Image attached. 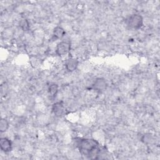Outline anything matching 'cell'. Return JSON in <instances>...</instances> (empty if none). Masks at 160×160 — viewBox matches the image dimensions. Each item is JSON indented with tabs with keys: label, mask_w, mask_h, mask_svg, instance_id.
Masks as SVG:
<instances>
[{
	"label": "cell",
	"mask_w": 160,
	"mask_h": 160,
	"mask_svg": "<svg viewBox=\"0 0 160 160\" xmlns=\"http://www.w3.org/2000/svg\"><path fill=\"white\" fill-rule=\"evenodd\" d=\"M78 147L82 155L89 158L97 156L100 151L99 143L94 139H81L78 142Z\"/></svg>",
	"instance_id": "obj_1"
},
{
	"label": "cell",
	"mask_w": 160,
	"mask_h": 160,
	"mask_svg": "<svg viewBox=\"0 0 160 160\" xmlns=\"http://www.w3.org/2000/svg\"><path fill=\"white\" fill-rule=\"evenodd\" d=\"M127 24L131 29H139L143 24L142 17L139 14H132L127 19Z\"/></svg>",
	"instance_id": "obj_2"
},
{
	"label": "cell",
	"mask_w": 160,
	"mask_h": 160,
	"mask_svg": "<svg viewBox=\"0 0 160 160\" xmlns=\"http://www.w3.org/2000/svg\"><path fill=\"white\" fill-rule=\"evenodd\" d=\"M71 49V44L69 42L61 41L59 42L56 48V52L59 56H62L68 54Z\"/></svg>",
	"instance_id": "obj_3"
},
{
	"label": "cell",
	"mask_w": 160,
	"mask_h": 160,
	"mask_svg": "<svg viewBox=\"0 0 160 160\" xmlns=\"http://www.w3.org/2000/svg\"><path fill=\"white\" fill-rule=\"evenodd\" d=\"M107 88V82L106 80L102 78H97L94 84H92V88L94 90L98 92L104 91Z\"/></svg>",
	"instance_id": "obj_4"
},
{
	"label": "cell",
	"mask_w": 160,
	"mask_h": 160,
	"mask_svg": "<svg viewBox=\"0 0 160 160\" xmlns=\"http://www.w3.org/2000/svg\"><path fill=\"white\" fill-rule=\"evenodd\" d=\"M0 148L2 151L8 152L12 149V142L7 138H1L0 139Z\"/></svg>",
	"instance_id": "obj_5"
},
{
	"label": "cell",
	"mask_w": 160,
	"mask_h": 160,
	"mask_svg": "<svg viewBox=\"0 0 160 160\" xmlns=\"http://www.w3.org/2000/svg\"><path fill=\"white\" fill-rule=\"evenodd\" d=\"M52 111L55 116L58 117L61 116L65 111V108L63 103L62 102H57L54 103L52 107Z\"/></svg>",
	"instance_id": "obj_6"
},
{
	"label": "cell",
	"mask_w": 160,
	"mask_h": 160,
	"mask_svg": "<svg viewBox=\"0 0 160 160\" xmlns=\"http://www.w3.org/2000/svg\"><path fill=\"white\" fill-rule=\"evenodd\" d=\"M78 61L73 58H68L65 63V66L66 69L69 72H72L75 71L78 66Z\"/></svg>",
	"instance_id": "obj_7"
},
{
	"label": "cell",
	"mask_w": 160,
	"mask_h": 160,
	"mask_svg": "<svg viewBox=\"0 0 160 160\" xmlns=\"http://www.w3.org/2000/svg\"><path fill=\"white\" fill-rule=\"evenodd\" d=\"M66 32L64 29L60 26H56L53 30V36L58 39L62 38L64 36Z\"/></svg>",
	"instance_id": "obj_8"
},
{
	"label": "cell",
	"mask_w": 160,
	"mask_h": 160,
	"mask_svg": "<svg viewBox=\"0 0 160 160\" xmlns=\"http://www.w3.org/2000/svg\"><path fill=\"white\" fill-rule=\"evenodd\" d=\"M141 140L144 144H152L154 141V138L151 134H146L143 135Z\"/></svg>",
	"instance_id": "obj_9"
},
{
	"label": "cell",
	"mask_w": 160,
	"mask_h": 160,
	"mask_svg": "<svg viewBox=\"0 0 160 160\" xmlns=\"http://www.w3.org/2000/svg\"><path fill=\"white\" fill-rule=\"evenodd\" d=\"M9 128V122L7 119L1 118L0 120V132H4L8 130Z\"/></svg>",
	"instance_id": "obj_10"
},
{
	"label": "cell",
	"mask_w": 160,
	"mask_h": 160,
	"mask_svg": "<svg viewBox=\"0 0 160 160\" xmlns=\"http://www.w3.org/2000/svg\"><path fill=\"white\" fill-rule=\"evenodd\" d=\"M19 27L24 31H27L29 29V24L26 19H22L19 21Z\"/></svg>",
	"instance_id": "obj_11"
},
{
	"label": "cell",
	"mask_w": 160,
	"mask_h": 160,
	"mask_svg": "<svg viewBox=\"0 0 160 160\" xmlns=\"http://www.w3.org/2000/svg\"><path fill=\"white\" fill-rule=\"evenodd\" d=\"M48 90L49 94H51V96H55L58 91V86L56 84H52L49 86Z\"/></svg>",
	"instance_id": "obj_12"
}]
</instances>
